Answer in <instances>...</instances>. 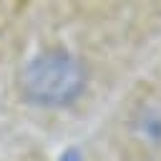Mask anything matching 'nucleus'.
<instances>
[{
  "instance_id": "obj_1",
  "label": "nucleus",
  "mask_w": 161,
  "mask_h": 161,
  "mask_svg": "<svg viewBox=\"0 0 161 161\" xmlns=\"http://www.w3.org/2000/svg\"><path fill=\"white\" fill-rule=\"evenodd\" d=\"M88 75L83 63L68 50H43L30 58L20 75L18 88L25 101L45 108H60L78 101L86 91Z\"/></svg>"
},
{
  "instance_id": "obj_2",
  "label": "nucleus",
  "mask_w": 161,
  "mask_h": 161,
  "mask_svg": "<svg viewBox=\"0 0 161 161\" xmlns=\"http://www.w3.org/2000/svg\"><path fill=\"white\" fill-rule=\"evenodd\" d=\"M60 161H80V156H78V151L70 148V151H65V153L60 156Z\"/></svg>"
}]
</instances>
